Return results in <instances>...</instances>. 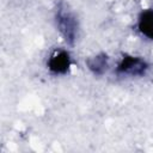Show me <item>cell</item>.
Returning <instances> with one entry per match:
<instances>
[{
	"label": "cell",
	"mask_w": 153,
	"mask_h": 153,
	"mask_svg": "<svg viewBox=\"0 0 153 153\" xmlns=\"http://www.w3.org/2000/svg\"><path fill=\"white\" fill-rule=\"evenodd\" d=\"M139 30L140 32L148 37L149 39H153V11L147 10L141 13L139 18Z\"/></svg>",
	"instance_id": "cell-4"
},
{
	"label": "cell",
	"mask_w": 153,
	"mask_h": 153,
	"mask_svg": "<svg viewBox=\"0 0 153 153\" xmlns=\"http://www.w3.org/2000/svg\"><path fill=\"white\" fill-rule=\"evenodd\" d=\"M56 25L65 37V41L69 44H73L76 38L78 23L75 17L65 6H59L56 12Z\"/></svg>",
	"instance_id": "cell-1"
},
{
	"label": "cell",
	"mask_w": 153,
	"mask_h": 153,
	"mask_svg": "<svg viewBox=\"0 0 153 153\" xmlns=\"http://www.w3.org/2000/svg\"><path fill=\"white\" fill-rule=\"evenodd\" d=\"M148 65L145 60L136 56H123L121 62L117 66V73L121 75L130 76H141L146 73Z\"/></svg>",
	"instance_id": "cell-2"
},
{
	"label": "cell",
	"mask_w": 153,
	"mask_h": 153,
	"mask_svg": "<svg viewBox=\"0 0 153 153\" xmlns=\"http://www.w3.org/2000/svg\"><path fill=\"white\" fill-rule=\"evenodd\" d=\"M87 66L88 68L97 75H102L106 72L108 69V56L104 55V54H100V55H97L90 60H87Z\"/></svg>",
	"instance_id": "cell-5"
},
{
	"label": "cell",
	"mask_w": 153,
	"mask_h": 153,
	"mask_svg": "<svg viewBox=\"0 0 153 153\" xmlns=\"http://www.w3.org/2000/svg\"><path fill=\"white\" fill-rule=\"evenodd\" d=\"M71 66V59L67 51L60 50L54 53L49 61H48V68L53 74L60 75V74H66L69 69Z\"/></svg>",
	"instance_id": "cell-3"
}]
</instances>
